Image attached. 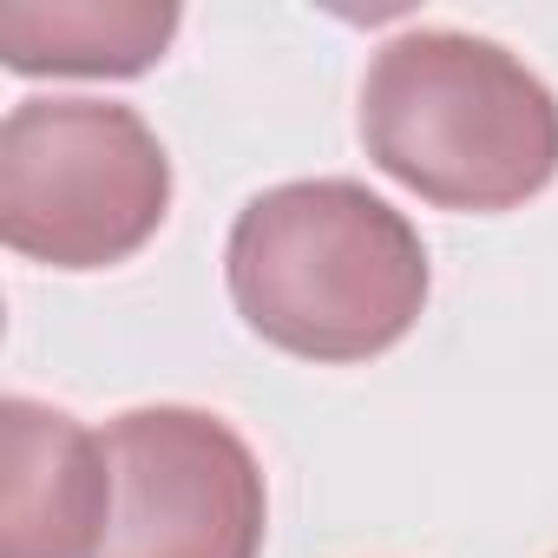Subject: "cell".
<instances>
[{"label":"cell","instance_id":"cell-1","mask_svg":"<svg viewBox=\"0 0 558 558\" xmlns=\"http://www.w3.org/2000/svg\"><path fill=\"white\" fill-rule=\"evenodd\" d=\"M223 276L236 316L303 362L388 355L427 310L421 230L355 178H296L250 197Z\"/></svg>","mask_w":558,"mask_h":558},{"label":"cell","instance_id":"cell-2","mask_svg":"<svg viewBox=\"0 0 558 558\" xmlns=\"http://www.w3.org/2000/svg\"><path fill=\"white\" fill-rule=\"evenodd\" d=\"M362 145L434 210H519L558 178V99L499 40L414 27L362 80Z\"/></svg>","mask_w":558,"mask_h":558},{"label":"cell","instance_id":"cell-3","mask_svg":"<svg viewBox=\"0 0 558 558\" xmlns=\"http://www.w3.org/2000/svg\"><path fill=\"white\" fill-rule=\"evenodd\" d=\"M171 210L158 132L112 99H21L0 125V236L53 269L138 256Z\"/></svg>","mask_w":558,"mask_h":558},{"label":"cell","instance_id":"cell-4","mask_svg":"<svg viewBox=\"0 0 558 558\" xmlns=\"http://www.w3.org/2000/svg\"><path fill=\"white\" fill-rule=\"evenodd\" d=\"M112 506L93 558H263L269 493L250 440L204 408H132L106 427Z\"/></svg>","mask_w":558,"mask_h":558},{"label":"cell","instance_id":"cell-5","mask_svg":"<svg viewBox=\"0 0 558 558\" xmlns=\"http://www.w3.org/2000/svg\"><path fill=\"white\" fill-rule=\"evenodd\" d=\"M8 480H0V558H93L112 506L106 434L60 408L8 395Z\"/></svg>","mask_w":558,"mask_h":558},{"label":"cell","instance_id":"cell-6","mask_svg":"<svg viewBox=\"0 0 558 558\" xmlns=\"http://www.w3.org/2000/svg\"><path fill=\"white\" fill-rule=\"evenodd\" d=\"M178 34L171 0H14L0 8V60L21 80H132Z\"/></svg>","mask_w":558,"mask_h":558}]
</instances>
